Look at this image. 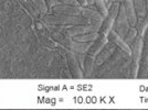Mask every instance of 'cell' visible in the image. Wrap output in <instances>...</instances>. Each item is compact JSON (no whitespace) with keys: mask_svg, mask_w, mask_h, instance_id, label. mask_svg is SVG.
<instances>
[{"mask_svg":"<svg viewBox=\"0 0 148 110\" xmlns=\"http://www.w3.org/2000/svg\"><path fill=\"white\" fill-rule=\"evenodd\" d=\"M42 22L51 26H72V25H85L88 24L90 21L83 18L82 16H64V14H56V13H45L42 17Z\"/></svg>","mask_w":148,"mask_h":110,"instance_id":"6da1fadb","label":"cell"},{"mask_svg":"<svg viewBox=\"0 0 148 110\" xmlns=\"http://www.w3.org/2000/svg\"><path fill=\"white\" fill-rule=\"evenodd\" d=\"M119 5H121V1H114L112 2L110 7H108V13L107 16L104 18L101 28H99V33L103 34V35H108V33L111 32V30L113 29V25L115 22V19L118 13V9H119Z\"/></svg>","mask_w":148,"mask_h":110,"instance_id":"7a4b0ae2","label":"cell"},{"mask_svg":"<svg viewBox=\"0 0 148 110\" xmlns=\"http://www.w3.org/2000/svg\"><path fill=\"white\" fill-rule=\"evenodd\" d=\"M148 74V28L143 35V49L139 60V68L137 78H146Z\"/></svg>","mask_w":148,"mask_h":110,"instance_id":"3957f363","label":"cell"},{"mask_svg":"<svg viewBox=\"0 0 148 110\" xmlns=\"http://www.w3.org/2000/svg\"><path fill=\"white\" fill-rule=\"evenodd\" d=\"M130 23H128V20H127V17H126V13H125V10H124V6L123 2L121 1V5H119V9H118V13L116 16V19H115V22H114V25H113V30L115 32H117L118 35L123 37H125V34L127 33V31L130 29Z\"/></svg>","mask_w":148,"mask_h":110,"instance_id":"277c9868","label":"cell"},{"mask_svg":"<svg viewBox=\"0 0 148 110\" xmlns=\"http://www.w3.org/2000/svg\"><path fill=\"white\" fill-rule=\"evenodd\" d=\"M49 37L54 42L61 44L63 48H65V49L71 51V52H74L76 45H77V42L73 41L72 37H69L68 34H65L64 32H61V31H53V32L50 33Z\"/></svg>","mask_w":148,"mask_h":110,"instance_id":"5b68a950","label":"cell"},{"mask_svg":"<svg viewBox=\"0 0 148 110\" xmlns=\"http://www.w3.org/2000/svg\"><path fill=\"white\" fill-rule=\"evenodd\" d=\"M66 63H68V68L71 77L76 78V79H80L83 77V72H82V68L79 64L75 53L69 51L66 53Z\"/></svg>","mask_w":148,"mask_h":110,"instance_id":"8992f818","label":"cell"},{"mask_svg":"<svg viewBox=\"0 0 148 110\" xmlns=\"http://www.w3.org/2000/svg\"><path fill=\"white\" fill-rule=\"evenodd\" d=\"M51 12L56 14H64V16H81V7H74L71 5H65V3H56L52 7Z\"/></svg>","mask_w":148,"mask_h":110,"instance_id":"52a82bcc","label":"cell"},{"mask_svg":"<svg viewBox=\"0 0 148 110\" xmlns=\"http://www.w3.org/2000/svg\"><path fill=\"white\" fill-rule=\"evenodd\" d=\"M107 39H108V42L113 43L116 48H118L121 51H123L124 53H127V55H130V46L124 41L123 37L118 35L117 32H115L112 29L111 32L107 35Z\"/></svg>","mask_w":148,"mask_h":110,"instance_id":"ba28073f","label":"cell"},{"mask_svg":"<svg viewBox=\"0 0 148 110\" xmlns=\"http://www.w3.org/2000/svg\"><path fill=\"white\" fill-rule=\"evenodd\" d=\"M115 48H116V46H115L113 43H111V42L106 43V45L102 49V51L95 56V65H96V66H101V65H103L107 60H110L111 55L115 52Z\"/></svg>","mask_w":148,"mask_h":110,"instance_id":"9c48e42d","label":"cell"},{"mask_svg":"<svg viewBox=\"0 0 148 110\" xmlns=\"http://www.w3.org/2000/svg\"><path fill=\"white\" fill-rule=\"evenodd\" d=\"M122 2H123L124 10H125L126 17L128 20V23L130 26H135L138 18H137V13H136V9L133 0H123Z\"/></svg>","mask_w":148,"mask_h":110,"instance_id":"30bf717a","label":"cell"},{"mask_svg":"<svg viewBox=\"0 0 148 110\" xmlns=\"http://www.w3.org/2000/svg\"><path fill=\"white\" fill-rule=\"evenodd\" d=\"M107 42H108L107 37L99 33V35L97 37V39H96V40L91 44L90 49H88V51H87V54L95 57V56H96V55L99 54V52L102 51V49L106 45V43Z\"/></svg>","mask_w":148,"mask_h":110,"instance_id":"8fae6325","label":"cell"},{"mask_svg":"<svg viewBox=\"0 0 148 110\" xmlns=\"http://www.w3.org/2000/svg\"><path fill=\"white\" fill-rule=\"evenodd\" d=\"M81 16L90 22H103L104 20V17L97 10H92L87 7H81Z\"/></svg>","mask_w":148,"mask_h":110,"instance_id":"7c38bea8","label":"cell"},{"mask_svg":"<svg viewBox=\"0 0 148 110\" xmlns=\"http://www.w3.org/2000/svg\"><path fill=\"white\" fill-rule=\"evenodd\" d=\"M95 65V57L91 56V55H85L84 56V63L82 66V72H83V76L88 77L91 76L93 73V68Z\"/></svg>","mask_w":148,"mask_h":110,"instance_id":"4fadbf2b","label":"cell"},{"mask_svg":"<svg viewBox=\"0 0 148 110\" xmlns=\"http://www.w3.org/2000/svg\"><path fill=\"white\" fill-rule=\"evenodd\" d=\"M99 35V32H88V33H84V34H80V35H76L73 37V41L75 42H80V43H93L97 37Z\"/></svg>","mask_w":148,"mask_h":110,"instance_id":"5bb4252c","label":"cell"},{"mask_svg":"<svg viewBox=\"0 0 148 110\" xmlns=\"http://www.w3.org/2000/svg\"><path fill=\"white\" fill-rule=\"evenodd\" d=\"M94 6L96 8V10L104 18L107 16V13H108V7H107V3H106V0H94Z\"/></svg>","mask_w":148,"mask_h":110,"instance_id":"9a60e30c","label":"cell"},{"mask_svg":"<svg viewBox=\"0 0 148 110\" xmlns=\"http://www.w3.org/2000/svg\"><path fill=\"white\" fill-rule=\"evenodd\" d=\"M137 37V30L135 26H130V29L127 31V33L124 37V41L127 43L128 45H130V43L134 41V39Z\"/></svg>","mask_w":148,"mask_h":110,"instance_id":"2e32d148","label":"cell"},{"mask_svg":"<svg viewBox=\"0 0 148 110\" xmlns=\"http://www.w3.org/2000/svg\"><path fill=\"white\" fill-rule=\"evenodd\" d=\"M40 41H41V43H42L43 45L48 46V48H50V49H56V42H54L50 37L41 35V37H40Z\"/></svg>","mask_w":148,"mask_h":110,"instance_id":"e0dca14e","label":"cell"},{"mask_svg":"<svg viewBox=\"0 0 148 110\" xmlns=\"http://www.w3.org/2000/svg\"><path fill=\"white\" fill-rule=\"evenodd\" d=\"M36 5H37L38 9H39V12L42 13V14H45V13L49 12V8L47 6V2L45 0H34Z\"/></svg>","mask_w":148,"mask_h":110,"instance_id":"ac0fdd59","label":"cell"},{"mask_svg":"<svg viewBox=\"0 0 148 110\" xmlns=\"http://www.w3.org/2000/svg\"><path fill=\"white\" fill-rule=\"evenodd\" d=\"M147 9H146V12H145V14H144V17L142 18L143 22H144V24H145V26L146 28H148V6L146 7Z\"/></svg>","mask_w":148,"mask_h":110,"instance_id":"d6986e66","label":"cell"},{"mask_svg":"<svg viewBox=\"0 0 148 110\" xmlns=\"http://www.w3.org/2000/svg\"><path fill=\"white\" fill-rule=\"evenodd\" d=\"M45 2H47V6H48V8H49L50 10L56 3V0H45Z\"/></svg>","mask_w":148,"mask_h":110,"instance_id":"ffe728a7","label":"cell"},{"mask_svg":"<svg viewBox=\"0 0 148 110\" xmlns=\"http://www.w3.org/2000/svg\"><path fill=\"white\" fill-rule=\"evenodd\" d=\"M79 3H80L81 7H87V1L86 0H76Z\"/></svg>","mask_w":148,"mask_h":110,"instance_id":"44dd1931","label":"cell"},{"mask_svg":"<svg viewBox=\"0 0 148 110\" xmlns=\"http://www.w3.org/2000/svg\"><path fill=\"white\" fill-rule=\"evenodd\" d=\"M87 1V6H92L94 5V0H86Z\"/></svg>","mask_w":148,"mask_h":110,"instance_id":"7402d4cb","label":"cell"},{"mask_svg":"<svg viewBox=\"0 0 148 110\" xmlns=\"http://www.w3.org/2000/svg\"><path fill=\"white\" fill-rule=\"evenodd\" d=\"M106 1H111V0H106Z\"/></svg>","mask_w":148,"mask_h":110,"instance_id":"603a6c76","label":"cell"},{"mask_svg":"<svg viewBox=\"0 0 148 110\" xmlns=\"http://www.w3.org/2000/svg\"><path fill=\"white\" fill-rule=\"evenodd\" d=\"M147 77H148V74H147Z\"/></svg>","mask_w":148,"mask_h":110,"instance_id":"cb8c5ba5","label":"cell"}]
</instances>
